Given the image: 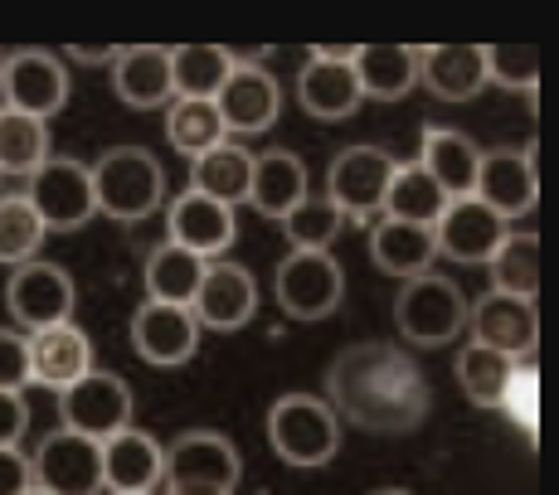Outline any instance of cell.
<instances>
[{
  "label": "cell",
  "instance_id": "29",
  "mask_svg": "<svg viewBox=\"0 0 559 495\" xmlns=\"http://www.w3.org/2000/svg\"><path fill=\"white\" fill-rule=\"evenodd\" d=\"M249 180H253V150L239 142H219L214 150L190 160V190L219 204H249Z\"/></svg>",
  "mask_w": 559,
  "mask_h": 495
},
{
  "label": "cell",
  "instance_id": "31",
  "mask_svg": "<svg viewBox=\"0 0 559 495\" xmlns=\"http://www.w3.org/2000/svg\"><path fill=\"white\" fill-rule=\"evenodd\" d=\"M448 209V195L433 185V176H428L418 160H408V166H394L390 176V190H384V219H400V224H418V229H433L438 214Z\"/></svg>",
  "mask_w": 559,
  "mask_h": 495
},
{
  "label": "cell",
  "instance_id": "8",
  "mask_svg": "<svg viewBox=\"0 0 559 495\" xmlns=\"http://www.w3.org/2000/svg\"><path fill=\"white\" fill-rule=\"evenodd\" d=\"M400 160L384 146H346L336 150V160L326 166V200L346 214L350 224H374V214L384 209V190Z\"/></svg>",
  "mask_w": 559,
  "mask_h": 495
},
{
  "label": "cell",
  "instance_id": "2",
  "mask_svg": "<svg viewBox=\"0 0 559 495\" xmlns=\"http://www.w3.org/2000/svg\"><path fill=\"white\" fill-rule=\"evenodd\" d=\"M88 176L98 214L117 224H142L166 204V170L146 146H107Z\"/></svg>",
  "mask_w": 559,
  "mask_h": 495
},
{
  "label": "cell",
  "instance_id": "45",
  "mask_svg": "<svg viewBox=\"0 0 559 495\" xmlns=\"http://www.w3.org/2000/svg\"><path fill=\"white\" fill-rule=\"evenodd\" d=\"M25 495H49V491H39V486H29V491H25Z\"/></svg>",
  "mask_w": 559,
  "mask_h": 495
},
{
  "label": "cell",
  "instance_id": "42",
  "mask_svg": "<svg viewBox=\"0 0 559 495\" xmlns=\"http://www.w3.org/2000/svg\"><path fill=\"white\" fill-rule=\"evenodd\" d=\"M25 427H29L25 394H0V447H20Z\"/></svg>",
  "mask_w": 559,
  "mask_h": 495
},
{
  "label": "cell",
  "instance_id": "23",
  "mask_svg": "<svg viewBox=\"0 0 559 495\" xmlns=\"http://www.w3.org/2000/svg\"><path fill=\"white\" fill-rule=\"evenodd\" d=\"M307 195H311V180H307V166H302V156H297V150L273 146V150H263V156H253L249 204L263 214V219L283 224Z\"/></svg>",
  "mask_w": 559,
  "mask_h": 495
},
{
  "label": "cell",
  "instance_id": "5",
  "mask_svg": "<svg viewBox=\"0 0 559 495\" xmlns=\"http://www.w3.org/2000/svg\"><path fill=\"white\" fill-rule=\"evenodd\" d=\"M239 476H243L239 447L224 433H210V427L180 433L166 447V461H160L166 495H234Z\"/></svg>",
  "mask_w": 559,
  "mask_h": 495
},
{
  "label": "cell",
  "instance_id": "10",
  "mask_svg": "<svg viewBox=\"0 0 559 495\" xmlns=\"http://www.w3.org/2000/svg\"><path fill=\"white\" fill-rule=\"evenodd\" d=\"M273 297L293 321H326L346 297V273L331 253H293L277 263Z\"/></svg>",
  "mask_w": 559,
  "mask_h": 495
},
{
  "label": "cell",
  "instance_id": "34",
  "mask_svg": "<svg viewBox=\"0 0 559 495\" xmlns=\"http://www.w3.org/2000/svg\"><path fill=\"white\" fill-rule=\"evenodd\" d=\"M166 142L170 150H180V156H204V150H214L219 142H229V132H224L219 122V107L214 102H195V98H170L166 102Z\"/></svg>",
  "mask_w": 559,
  "mask_h": 495
},
{
  "label": "cell",
  "instance_id": "17",
  "mask_svg": "<svg viewBox=\"0 0 559 495\" xmlns=\"http://www.w3.org/2000/svg\"><path fill=\"white\" fill-rule=\"evenodd\" d=\"M214 107H219L224 132L258 136V132H267V126L277 122V112H283V83H277L263 63L239 59V63H234V73L224 79Z\"/></svg>",
  "mask_w": 559,
  "mask_h": 495
},
{
  "label": "cell",
  "instance_id": "46",
  "mask_svg": "<svg viewBox=\"0 0 559 495\" xmlns=\"http://www.w3.org/2000/svg\"><path fill=\"white\" fill-rule=\"evenodd\" d=\"M374 495H408V491H374Z\"/></svg>",
  "mask_w": 559,
  "mask_h": 495
},
{
  "label": "cell",
  "instance_id": "20",
  "mask_svg": "<svg viewBox=\"0 0 559 495\" xmlns=\"http://www.w3.org/2000/svg\"><path fill=\"white\" fill-rule=\"evenodd\" d=\"M467 326H472V346H487L497 354H511V360H531L535 340H540L535 301L501 297V292L467 301Z\"/></svg>",
  "mask_w": 559,
  "mask_h": 495
},
{
  "label": "cell",
  "instance_id": "24",
  "mask_svg": "<svg viewBox=\"0 0 559 495\" xmlns=\"http://www.w3.org/2000/svg\"><path fill=\"white\" fill-rule=\"evenodd\" d=\"M418 83L438 102H472L487 88V59L481 45H433L418 49Z\"/></svg>",
  "mask_w": 559,
  "mask_h": 495
},
{
  "label": "cell",
  "instance_id": "26",
  "mask_svg": "<svg viewBox=\"0 0 559 495\" xmlns=\"http://www.w3.org/2000/svg\"><path fill=\"white\" fill-rule=\"evenodd\" d=\"M365 102H400L418 88V49L408 45H360L350 59Z\"/></svg>",
  "mask_w": 559,
  "mask_h": 495
},
{
  "label": "cell",
  "instance_id": "41",
  "mask_svg": "<svg viewBox=\"0 0 559 495\" xmlns=\"http://www.w3.org/2000/svg\"><path fill=\"white\" fill-rule=\"evenodd\" d=\"M29 384V346L20 330H0V394H20Z\"/></svg>",
  "mask_w": 559,
  "mask_h": 495
},
{
  "label": "cell",
  "instance_id": "43",
  "mask_svg": "<svg viewBox=\"0 0 559 495\" xmlns=\"http://www.w3.org/2000/svg\"><path fill=\"white\" fill-rule=\"evenodd\" d=\"M29 486H35L29 457L20 447H0V495H25Z\"/></svg>",
  "mask_w": 559,
  "mask_h": 495
},
{
  "label": "cell",
  "instance_id": "9",
  "mask_svg": "<svg viewBox=\"0 0 559 495\" xmlns=\"http://www.w3.org/2000/svg\"><path fill=\"white\" fill-rule=\"evenodd\" d=\"M59 413H63V427H69V433L107 443L112 433L132 427V384H127L122 374L93 364L83 379H73L69 389L59 394Z\"/></svg>",
  "mask_w": 559,
  "mask_h": 495
},
{
  "label": "cell",
  "instance_id": "37",
  "mask_svg": "<svg viewBox=\"0 0 559 495\" xmlns=\"http://www.w3.org/2000/svg\"><path fill=\"white\" fill-rule=\"evenodd\" d=\"M346 214L336 209L326 195H307L302 204H297L293 214L283 219V233H287V243H293V253H331V243L346 233Z\"/></svg>",
  "mask_w": 559,
  "mask_h": 495
},
{
  "label": "cell",
  "instance_id": "40",
  "mask_svg": "<svg viewBox=\"0 0 559 495\" xmlns=\"http://www.w3.org/2000/svg\"><path fill=\"white\" fill-rule=\"evenodd\" d=\"M535 360H521L507 384V398H501V408H507V418L515 427H521L525 437H535Z\"/></svg>",
  "mask_w": 559,
  "mask_h": 495
},
{
  "label": "cell",
  "instance_id": "16",
  "mask_svg": "<svg viewBox=\"0 0 559 495\" xmlns=\"http://www.w3.org/2000/svg\"><path fill=\"white\" fill-rule=\"evenodd\" d=\"M234 239H239V214L229 204L204 200L195 190H180L176 200H166V243L214 263L229 253Z\"/></svg>",
  "mask_w": 559,
  "mask_h": 495
},
{
  "label": "cell",
  "instance_id": "14",
  "mask_svg": "<svg viewBox=\"0 0 559 495\" xmlns=\"http://www.w3.org/2000/svg\"><path fill=\"white\" fill-rule=\"evenodd\" d=\"M535 195H540V180H535V142L531 146H497L481 150L477 160V185H472V200H481L501 224L521 219V214L535 209Z\"/></svg>",
  "mask_w": 559,
  "mask_h": 495
},
{
  "label": "cell",
  "instance_id": "3",
  "mask_svg": "<svg viewBox=\"0 0 559 495\" xmlns=\"http://www.w3.org/2000/svg\"><path fill=\"white\" fill-rule=\"evenodd\" d=\"M267 443L287 467L317 471L336 461L341 451V418L317 394H283L267 408Z\"/></svg>",
  "mask_w": 559,
  "mask_h": 495
},
{
  "label": "cell",
  "instance_id": "4",
  "mask_svg": "<svg viewBox=\"0 0 559 495\" xmlns=\"http://www.w3.org/2000/svg\"><path fill=\"white\" fill-rule=\"evenodd\" d=\"M394 326L408 346H453V340L467 330V297L453 277L443 273H424V277H408L394 297Z\"/></svg>",
  "mask_w": 559,
  "mask_h": 495
},
{
  "label": "cell",
  "instance_id": "35",
  "mask_svg": "<svg viewBox=\"0 0 559 495\" xmlns=\"http://www.w3.org/2000/svg\"><path fill=\"white\" fill-rule=\"evenodd\" d=\"M49 160V122L0 107V176H35Z\"/></svg>",
  "mask_w": 559,
  "mask_h": 495
},
{
  "label": "cell",
  "instance_id": "6",
  "mask_svg": "<svg viewBox=\"0 0 559 495\" xmlns=\"http://www.w3.org/2000/svg\"><path fill=\"white\" fill-rule=\"evenodd\" d=\"M25 200H29V209L39 214L45 233H73L98 219L93 176H88V166L73 156H49L45 166L25 180Z\"/></svg>",
  "mask_w": 559,
  "mask_h": 495
},
{
  "label": "cell",
  "instance_id": "47",
  "mask_svg": "<svg viewBox=\"0 0 559 495\" xmlns=\"http://www.w3.org/2000/svg\"><path fill=\"white\" fill-rule=\"evenodd\" d=\"M0 63H5V53H0Z\"/></svg>",
  "mask_w": 559,
  "mask_h": 495
},
{
  "label": "cell",
  "instance_id": "21",
  "mask_svg": "<svg viewBox=\"0 0 559 495\" xmlns=\"http://www.w3.org/2000/svg\"><path fill=\"white\" fill-rule=\"evenodd\" d=\"M166 447L142 427H122L103 443V486L112 495H156Z\"/></svg>",
  "mask_w": 559,
  "mask_h": 495
},
{
  "label": "cell",
  "instance_id": "28",
  "mask_svg": "<svg viewBox=\"0 0 559 495\" xmlns=\"http://www.w3.org/2000/svg\"><path fill=\"white\" fill-rule=\"evenodd\" d=\"M433 229H418V224H400V219H380L370 224V263L390 277H424L433 273Z\"/></svg>",
  "mask_w": 559,
  "mask_h": 495
},
{
  "label": "cell",
  "instance_id": "18",
  "mask_svg": "<svg viewBox=\"0 0 559 495\" xmlns=\"http://www.w3.org/2000/svg\"><path fill=\"white\" fill-rule=\"evenodd\" d=\"M132 350L156 370H176V364L195 360L200 350V321L190 316V306H166V301H142L132 311Z\"/></svg>",
  "mask_w": 559,
  "mask_h": 495
},
{
  "label": "cell",
  "instance_id": "12",
  "mask_svg": "<svg viewBox=\"0 0 559 495\" xmlns=\"http://www.w3.org/2000/svg\"><path fill=\"white\" fill-rule=\"evenodd\" d=\"M29 476L49 495H98L103 491V443L83 433H49L29 457Z\"/></svg>",
  "mask_w": 559,
  "mask_h": 495
},
{
  "label": "cell",
  "instance_id": "38",
  "mask_svg": "<svg viewBox=\"0 0 559 495\" xmlns=\"http://www.w3.org/2000/svg\"><path fill=\"white\" fill-rule=\"evenodd\" d=\"M45 224L29 209L25 195H0V267H20L29 257H39L45 247Z\"/></svg>",
  "mask_w": 559,
  "mask_h": 495
},
{
  "label": "cell",
  "instance_id": "25",
  "mask_svg": "<svg viewBox=\"0 0 559 495\" xmlns=\"http://www.w3.org/2000/svg\"><path fill=\"white\" fill-rule=\"evenodd\" d=\"M477 160H481V146L472 142L467 132H457V126H424L418 166L433 176V185L443 190L448 200L472 195V185H477Z\"/></svg>",
  "mask_w": 559,
  "mask_h": 495
},
{
  "label": "cell",
  "instance_id": "44",
  "mask_svg": "<svg viewBox=\"0 0 559 495\" xmlns=\"http://www.w3.org/2000/svg\"><path fill=\"white\" fill-rule=\"evenodd\" d=\"M117 53H122L117 45H103V49H93V45H69V59H73V63H88V69H103V63L112 69Z\"/></svg>",
  "mask_w": 559,
  "mask_h": 495
},
{
  "label": "cell",
  "instance_id": "36",
  "mask_svg": "<svg viewBox=\"0 0 559 495\" xmlns=\"http://www.w3.org/2000/svg\"><path fill=\"white\" fill-rule=\"evenodd\" d=\"M515 364H521V360L497 354L487 346H462V354H457V384H462V394H467V403L472 408H501Z\"/></svg>",
  "mask_w": 559,
  "mask_h": 495
},
{
  "label": "cell",
  "instance_id": "48",
  "mask_svg": "<svg viewBox=\"0 0 559 495\" xmlns=\"http://www.w3.org/2000/svg\"><path fill=\"white\" fill-rule=\"evenodd\" d=\"M0 180H5V176H0Z\"/></svg>",
  "mask_w": 559,
  "mask_h": 495
},
{
  "label": "cell",
  "instance_id": "27",
  "mask_svg": "<svg viewBox=\"0 0 559 495\" xmlns=\"http://www.w3.org/2000/svg\"><path fill=\"white\" fill-rule=\"evenodd\" d=\"M112 88L117 98L136 112H156L166 107L176 93H170V49H156V45H136V49H122L112 63Z\"/></svg>",
  "mask_w": 559,
  "mask_h": 495
},
{
  "label": "cell",
  "instance_id": "39",
  "mask_svg": "<svg viewBox=\"0 0 559 495\" xmlns=\"http://www.w3.org/2000/svg\"><path fill=\"white\" fill-rule=\"evenodd\" d=\"M481 59H487V83L521 88V93H531V102H535V79H540V69H535V53L531 49H521V45H491V49H481Z\"/></svg>",
  "mask_w": 559,
  "mask_h": 495
},
{
  "label": "cell",
  "instance_id": "1",
  "mask_svg": "<svg viewBox=\"0 0 559 495\" xmlns=\"http://www.w3.org/2000/svg\"><path fill=\"white\" fill-rule=\"evenodd\" d=\"M326 408L365 433H414L428 418V379L414 364V354L384 340H365L336 354L326 370Z\"/></svg>",
  "mask_w": 559,
  "mask_h": 495
},
{
  "label": "cell",
  "instance_id": "15",
  "mask_svg": "<svg viewBox=\"0 0 559 495\" xmlns=\"http://www.w3.org/2000/svg\"><path fill=\"white\" fill-rule=\"evenodd\" d=\"M190 316L200 321V330H243L258 316V277L243 263H229V257H214L204 263L200 292L190 301Z\"/></svg>",
  "mask_w": 559,
  "mask_h": 495
},
{
  "label": "cell",
  "instance_id": "22",
  "mask_svg": "<svg viewBox=\"0 0 559 495\" xmlns=\"http://www.w3.org/2000/svg\"><path fill=\"white\" fill-rule=\"evenodd\" d=\"M25 346H29V384H45V389L63 394L73 379H83L93 370V340L73 321L35 330V336H25Z\"/></svg>",
  "mask_w": 559,
  "mask_h": 495
},
{
  "label": "cell",
  "instance_id": "13",
  "mask_svg": "<svg viewBox=\"0 0 559 495\" xmlns=\"http://www.w3.org/2000/svg\"><path fill=\"white\" fill-rule=\"evenodd\" d=\"M0 93H5L10 112L49 122V117L63 112V102H69V69L45 49L5 53V63H0Z\"/></svg>",
  "mask_w": 559,
  "mask_h": 495
},
{
  "label": "cell",
  "instance_id": "30",
  "mask_svg": "<svg viewBox=\"0 0 559 495\" xmlns=\"http://www.w3.org/2000/svg\"><path fill=\"white\" fill-rule=\"evenodd\" d=\"M239 53L219 49V45H180L170 49V93L176 98H195V102H214L224 88V79L234 73Z\"/></svg>",
  "mask_w": 559,
  "mask_h": 495
},
{
  "label": "cell",
  "instance_id": "11",
  "mask_svg": "<svg viewBox=\"0 0 559 495\" xmlns=\"http://www.w3.org/2000/svg\"><path fill=\"white\" fill-rule=\"evenodd\" d=\"M356 49L350 45H311L302 73H297V102L317 122H346L360 112V83L350 73Z\"/></svg>",
  "mask_w": 559,
  "mask_h": 495
},
{
  "label": "cell",
  "instance_id": "7",
  "mask_svg": "<svg viewBox=\"0 0 559 495\" xmlns=\"http://www.w3.org/2000/svg\"><path fill=\"white\" fill-rule=\"evenodd\" d=\"M73 306H79V287H73L69 267L49 263V257H29V263L10 267L5 311L29 330V336L73 321Z\"/></svg>",
  "mask_w": 559,
  "mask_h": 495
},
{
  "label": "cell",
  "instance_id": "33",
  "mask_svg": "<svg viewBox=\"0 0 559 495\" xmlns=\"http://www.w3.org/2000/svg\"><path fill=\"white\" fill-rule=\"evenodd\" d=\"M487 267H491V292L535 301V292H540V239L535 233H507Z\"/></svg>",
  "mask_w": 559,
  "mask_h": 495
},
{
  "label": "cell",
  "instance_id": "19",
  "mask_svg": "<svg viewBox=\"0 0 559 495\" xmlns=\"http://www.w3.org/2000/svg\"><path fill=\"white\" fill-rule=\"evenodd\" d=\"M507 233L511 229L487 209V204L462 195V200H448V209L438 214L433 247H438V257H453L462 267H481V263H491V253L501 247Z\"/></svg>",
  "mask_w": 559,
  "mask_h": 495
},
{
  "label": "cell",
  "instance_id": "32",
  "mask_svg": "<svg viewBox=\"0 0 559 495\" xmlns=\"http://www.w3.org/2000/svg\"><path fill=\"white\" fill-rule=\"evenodd\" d=\"M204 257L186 253L176 243H156L146 253V301H166V306H190L200 292Z\"/></svg>",
  "mask_w": 559,
  "mask_h": 495
}]
</instances>
